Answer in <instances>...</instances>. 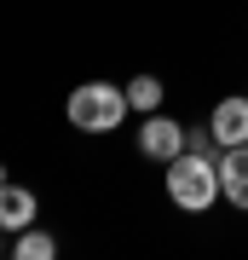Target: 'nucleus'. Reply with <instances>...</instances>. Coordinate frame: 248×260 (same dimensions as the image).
<instances>
[{
  "mask_svg": "<svg viewBox=\"0 0 248 260\" xmlns=\"http://www.w3.org/2000/svg\"><path fill=\"white\" fill-rule=\"evenodd\" d=\"M167 197L185 208V214H208L214 197H220V162L208 150H179L167 162Z\"/></svg>",
  "mask_w": 248,
  "mask_h": 260,
  "instance_id": "1",
  "label": "nucleus"
},
{
  "mask_svg": "<svg viewBox=\"0 0 248 260\" xmlns=\"http://www.w3.org/2000/svg\"><path fill=\"white\" fill-rule=\"evenodd\" d=\"M127 110H133L127 87H110V81H81L69 93V127H81V133H116Z\"/></svg>",
  "mask_w": 248,
  "mask_h": 260,
  "instance_id": "2",
  "label": "nucleus"
},
{
  "mask_svg": "<svg viewBox=\"0 0 248 260\" xmlns=\"http://www.w3.org/2000/svg\"><path fill=\"white\" fill-rule=\"evenodd\" d=\"M138 150H145L150 162H173L179 150H185V127H179L173 116L150 110V116H145V127H138Z\"/></svg>",
  "mask_w": 248,
  "mask_h": 260,
  "instance_id": "3",
  "label": "nucleus"
},
{
  "mask_svg": "<svg viewBox=\"0 0 248 260\" xmlns=\"http://www.w3.org/2000/svg\"><path fill=\"white\" fill-rule=\"evenodd\" d=\"M220 197L248 214V145H225L220 150Z\"/></svg>",
  "mask_w": 248,
  "mask_h": 260,
  "instance_id": "4",
  "label": "nucleus"
},
{
  "mask_svg": "<svg viewBox=\"0 0 248 260\" xmlns=\"http://www.w3.org/2000/svg\"><path fill=\"white\" fill-rule=\"evenodd\" d=\"M208 127L220 139V150L225 145H248V99H220L214 116H208Z\"/></svg>",
  "mask_w": 248,
  "mask_h": 260,
  "instance_id": "5",
  "label": "nucleus"
},
{
  "mask_svg": "<svg viewBox=\"0 0 248 260\" xmlns=\"http://www.w3.org/2000/svg\"><path fill=\"white\" fill-rule=\"evenodd\" d=\"M35 191H23V185H12V179H6V185H0V232H12V237H18L23 232V225H35Z\"/></svg>",
  "mask_w": 248,
  "mask_h": 260,
  "instance_id": "6",
  "label": "nucleus"
},
{
  "mask_svg": "<svg viewBox=\"0 0 248 260\" xmlns=\"http://www.w3.org/2000/svg\"><path fill=\"white\" fill-rule=\"evenodd\" d=\"M12 254H18V260H52V254H58V243L46 237L41 225H23L18 243H12Z\"/></svg>",
  "mask_w": 248,
  "mask_h": 260,
  "instance_id": "7",
  "label": "nucleus"
},
{
  "mask_svg": "<svg viewBox=\"0 0 248 260\" xmlns=\"http://www.w3.org/2000/svg\"><path fill=\"white\" fill-rule=\"evenodd\" d=\"M127 104H133V110H162V81H156V75H133V81H127Z\"/></svg>",
  "mask_w": 248,
  "mask_h": 260,
  "instance_id": "8",
  "label": "nucleus"
},
{
  "mask_svg": "<svg viewBox=\"0 0 248 260\" xmlns=\"http://www.w3.org/2000/svg\"><path fill=\"white\" fill-rule=\"evenodd\" d=\"M0 249H6V243H0Z\"/></svg>",
  "mask_w": 248,
  "mask_h": 260,
  "instance_id": "9",
  "label": "nucleus"
}]
</instances>
